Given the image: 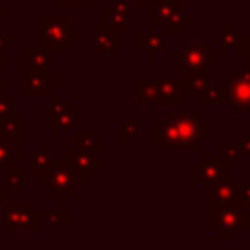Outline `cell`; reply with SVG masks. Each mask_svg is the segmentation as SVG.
<instances>
[{
  "label": "cell",
  "mask_w": 250,
  "mask_h": 250,
  "mask_svg": "<svg viewBox=\"0 0 250 250\" xmlns=\"http://www.w3.org/2000/svg\"><path fill=\"white\" fill-rule=\"evenodd\" d=\"M39 184L47 188L51 195H57L59 203H66L68 195H72L78 186H84L86 180L74 172L64 156H53L47 170L39 176Z\"/></svg>",
  "instance_id": "obj_1"
},
{
  "label": "cell",
  "mask_w": 250,
  "mask_h": 250,
  "mask_svg": "<svg viewBox=\"0 0 250 250\" xmlns=\"http://www.w3.org/2000/svg\"><path fill=\"white\" fill-rule=\"evenodd\" d=\"M76 41V25L64 14L39 16V49L49 53H64Z\"/></svg>",
  "instance_id": "obj_2"
},
{
  "label": "cell",
  "mask_w": 250,
  "mask_h": 250,
  "mask_svg": "<svg viewBox=\"0 0 250 250\" xmlns=\"http://www.w3.org/2000/svg\"><path fill=\"white\" fill-rule=\"evenodd\" d=\"M172 66L176 70H213L219 66V53L211 51L205 41H184L172 55Z\"/></svg>",
  "instance_id": "obj_3"
},
{
  "label": "cell",
  "mask_w": 250,
  "mask_h": 250,
  "mask_svg": "<svg viewBox=\"0 0 250 250\" xmlns=\"http://www.w3.org/2000/svg\"><path fill=\"white\" fill-rule=\"evenodd\" d=\"M207 223L209 229H213L219 238H234L236 232L242 229V209L238 203L209 205Z\"/></svg>",
  "instance_id": "obj_4"
},
{
  "label": "cell",
  "mask_w": 250,
  "mask_h": 250,
  "mask_svg": "<svg viewBox=\"0 0 250 250\" xmlns=\"http://www.w3.org/2000/svg\"><path fill=\"white\" fill-rule=\"evenodd\" d=\"M174 123L182 139V150H195L201 146L203 141L209 139V123L199 119L191 111L174 113Z\"/></svg>",
  "instance_id": "obj_5"
},
{
  "label": "cell",
  "mask_w": 250,
  "mask_h": 250,
  "mask_svg": "<svg viewBox=\"0 0 250 250\" xmlns=\"http://www.w3.org/2000/svg\"><path fill=\"white\" fill-rule=\"evenodd\" d=\"M4 225L16 230H39V211H33L29 201H6L4 203Z\"/></svg>",
  "instance_id": "obj_6"
},
{
  "label": "cell",
  "mask_w": 250,
  "mask_h": 250,
  "mask_svg": "<svg viewBox=\"0 0 250 250\" xmlns=\"http://www.w3.org/2000/svg\"><path fill=\"white\" fill-rule=\"evenodd\" d=\"M227 102L236 111H250V72L238 70L227 78Z\"/></svg>",
  "instance_id": "obj_7"
},
{
  "label": "cell",
  "mask_w": 250,
  "mask_h": 250,
  "mask_svg": "<svg viewBox=\"0 0 250 250\" xmlns=\"http://www.w3.org/2000/svg\"><path fill=\"white\" fill-rule=\"evenodd\" d=\"M129 18H131L129 0H113L111 4L102 8V21L100 23L121 37V35H127L131 29Z\"/></svg>",
  "instance_id": "obj_8"
},
{
  "label": "cell",
  "mask_w": 250,
  "mask_h": 250,
  "mask_svg": "<svg viewBox=\"0 0 250 250\" xmlns=\"http://www.w3.org/2000/svg\"><path fill=\"white\" fill-rule=\"evenodd\" d=\"M227 174V166L217 158V156H203L199 158V162L195 166L189 168V182L193 186L199 184H213L217 180H221Z\"/></svg>",
  "instance_id": "obj_9"
},
{
  "label": "cell",
  "mask_w": 250,
  "mask_h": 250,
  "mask_svg": "<svg viewBox=\"0 0 250 250\" xmlns=\"http://www.w3.org/2000/svg\"><path fill=\"white\" fill-rule=\"evenodd\" d=\"M238 182L232 174H225L221 180L209 184V189H207V199H209V205H232L238 201Z\"/></svg>",
  "instance_id": "obj_10"
},
{
  "label": "cell",
  "mask_w": 250,
  "mask_h": 250,
  "mask_svg": "<svg viewBox=\"0 0 250 250\" xmlns=\"http://www.w3.org/2000/svg\"><path fill=\"white\" fill-rule=\"evenodd\" d=\"M156 92L160 105H180L184 100V84L180 76H162L156 78Z\"/></svg>",
  "instance_id": "obj_11"
},
{
  "label": "cell",
  "mask_w": 250,
  "mask_h": 250,
  "mask_svg": "<svg viewBox=\"0 0 250 250\" xmlns=\"http://www.w3.org/2000/svg\"><path fill=\"white\" fill-rule=\"evenodd\" d=\"M64 158L74 168V172L78 176H82L84 180H88L94 174L96 168L104 166V158L102 156H96V154H90V152H82V150H76V148H68Z\"/></svg>",
  "instance_id": "obj_12"
},
{
  "label": "cell",
  "mask_w": 250,
  "mask_h": 250,
  "mask_svg": "<svg viewBox=\"0 0 250 250\" xmlns=\"http://www.w3.org/2000/svg\"><path fill=\"white\" fill-rule=\"evenodd\" d=\"M49 70H21V96H49Z\"/></svg>",
  "instance_id": "obj_13"
},
{
  "label": "cell",
  "mask_w": 250,
  "mask_h": 250,
  "mask_svg": "<svg viewBox=\"0 0 250 250\" xmlns=\"http://www.w3.org/2000/svg\"><path fill=\"white\" fill-rule=\"evenodd\" d=\"M92 51L94 53H119L121 37L104 27L102 23L92 25Z\"/></svg>",
  "instance_id": "obj_14"
},
{
  "label": "cell",
  "mask_w": 250,
  "mask_h": 250,
  "mask_svg": "<svg viewBox=\"0 0 250 250\" xmlns=\"http://www.w3.org/2000/svg\"><path fill=\"white\" fill-rule=\"evenodd\" d=\"M244 45V33H238L232 23H219L217 25V53L221 51H240Z\"/></svg>",
  "instance_id": "obj_15"
},
{
  "label": "cell",
  "mask_w": 250,
  "mask_h": 250,
  "mask_svg": "<svg viewBox=\"0 0 250 250\" xmlns=\"http://www.w3.org/2000/svg\"><path fill=\"white\" fill-rule=\"evenodd\" d=\"M23 115L20 111H10L6 115H0V137L8 141H21L23 131H21Z\"/></svg>",
  "instance_id": "obj_16"
},
{
  "label": "cell",
  "mask_w": 250,
  "mask_h": 250,
  "mask_svg": "<svg viewBox=\"0 0 250 250\" xmlns=\"http://www.w3.org/2000/svg\"><path fill=\"white\" fill-rule=\"evenodd\" d=\"M74 125H76V105L72 102L66 105L64 111L47 119V129L51 133H66V131H72Z\"/></svg>",
  "instance_id": "obj_17"
},
{
  "label": "cell",
  "mask_w": 250,
  "mask_h": 250,
  "mask_svg": "<svg viewBox=\"0 0 250 250\" xmlns=\"http://www.w3.org/2000/svg\"><path fill=\"white\" fill-rule=\"evenodd\" d=\"M23 191V166L12 162L4 166V193L20 195Z\"/></svg>",
  "instance_id": "obj_18"
},
{
  "label": "cell",
  "mask_w": 250,
  "mask_h": 250,
  "mask_svg": "<svg viewBox=\"0 0 250 250\" xmlns=\"http://www.w3.org/2000/svg\"><path fill=\"white\" fill-rule=\"evenodd\" d=\"M180 78H182L184 88H188L189 92H193V94H197V96H199L205 88L211 86V74H209L207 68H203V70H184Z\"/></svg>",
  "instance_id": "obj_19"
},
{
  "label": "cell",
  "mask_w": 250,
  "mask_h": 250,
  "mask_svg": "<svg viewBox=\"0 0 250 250\" xmlns=\"http://www.w3.org/2000/svg\"><path fill=\"white\" fill-rule=\"evenodd\" d=\"M51 53L43 49L23 51L21 53V70H49Z\"/></svg>",
  "instance_id": "obj_20"
},
{
  "label": "cell",
  "mask_w": 250,
  "mask_h": 250,
  "mask_svg": "<svg viewBox=\"0 0 250 250\" xmlns=\"http://www.w3.org/2000/svg\"><path fill=\"white\" fill-rule=\"evenodd\" d=\"M182 4L184 0H160L158 4L146 8V14L154 18V25H164L176 10H182Z\"/></svg>",
  "instance_id": "obj_21"
},
{
  "label": "cell",
  "mask_w": 250,
  "mask_h": 250,
  "mask_svg": "<svg viewBox=\"0 0 250 250\" xmlns=\"http://www.w3.org/2000/svg\"><path fill=\"white\" fill-rule=\"evenodd\" d=\"M156 27H158V25L148 23L146 29H145V33H146V49H145L146 61H154L156 55H158V53L164 49V45H166V35H164L162 31H158Z\"/></svg>",
  "instance_id": "obj_22"
},
{
  "label": "cell",
  "mask_w": 250,
  "mask_h": 250,
  "mask_svg": "<svg viewBox=\"0 0 250 250\" xmlns=\"http://www.w3.org/2000/svg\"><path fill=\"white\" fill-rule=\"evenodd\" d=\"M137 104L139 105L158 104V92H156V82L154 80H150L146 76L137 78Z\"/></svg>",
  "instance_id": "obj_23"
},
{
  "label": "cell",
  "mask_w": 250,
  "mask_h": 250,
  "mask_svg": "<svg viewBox=\"0 0 250 250\" xmlns=\"http://www.w3.org/2000/svg\"><path fill=\"white\" fill-rule=\"evenodd\" d=\"M74 145H76V150H82V152H98L104 148V141L94 137L92 131H76L74 133Z\"/></svg>",
  "instance_id": "obj_24"
},
{
  "label": "cell",
  "mask_w": 250,
  "mask_h": 250,
  "mask_svg": "<svg viewBox=\"0 0 250 250\" xmlns=\"http://www.w3.org/2000/svg\"><path fill=\"white\" fill-rule=\"evenodd\" d=\"M242 156H244V154H242L240 139H229V141L225 143V146H223V148H219V152H217V158H219L227 168L234 166V164H236V160H238V158H242Z\"/></svg>",
  "instance_id": "obj_25"
},
{
  "label": "cell",
  "mask_w": 250,
  "mask_h": 250,
  "mask_svg": "<svg viewBox=\"0 0 250 250\" xmlns=\"http://www.w3.org/2000/svg\"><path fill=\"white\" fill-rule=\"evenodd\" d=\"M51 158H53V154L49 152V148H37V150H33L31 156H29V174L35 176V178H39L47 170Z\"/></svg>",
  "instance_id": "obj_26"
},
{
  "label": "cell",
  "mask_w": 250,
  "mask_h": 250,
  "mask_svg": "<svg viewBox=\"0 0 250 250\" xmlns=\"http://www.w3.org/2000/svg\"><path fill=\"white\" fill-rule=\"evenodd\" d=\"M189 23H191V16L186 14L184 10H176L170 16V20L162 25L164 27V35H180L184 31V27L189 25Z\"/></svg>",
  "instance_id": "obj_27"
},
{
  "label": "cell",
  "mask_w": 250,
  "mask_h": 250,
  "mask_svg": "<svg viewBox=\"0 0 250 250\" xmlns=\"http://www.w3.org/2000/svg\"><path fill=\"white\" fill-rule=\"evenodd\" d=\"M199 104L201 105H223L227 102V90L225 86H209L199 94Z\"/></svg>",
  "instance_id": "obj_28"
},
{
  "label": "cell",
  "mask_w": 250,
  "mask_h": 250,
  "mask_svg": "<svg viewBox=\"0 0 250 250\" xmlns=\"http://www.w3.org/2000/svg\"><path fill=\"white\" fill-rule=\"evenodd\" d=\"M23 156V150L21 148H16V143L14 141H8V139H2L0 137V166H8L16 160H20Z\"/></svg>",
  "instance_id": "obj_29"
},
{
  "label": "cell",
  "mask_w": 250,
  "mask_h": 250,
  "mask_svg": "<svg viewBox=\"0 0 250 250\" xmlns=\"http://www.w3.org/2000/svg\"><path fill=\"white\" fill-rule=\"evenodd\" d=\"M41 223H47L49 227H55L59 230L68 229V213L66 211H39Z\"/></svg>",
  "instance_id": "obj_30"
},
{
  "label": "cell",
  "mask_w": 250,
  "mask_h": 250,
  "mask_svg": "<svg viewBox=\"0 0 250 250\" xmlns=\"http://www.w3.org/2000/svg\"><path fill=\"white\" fill-rule=\"evenodd\" d=\"M68 104H70L68 96H64V94H49L47 96V117L59 115L61 111L66 109Z\"/></svg>",
  "instance_id": "obj_31"
},
{
  "label": "cell",
  "mask_w": 250,
  "mask_h": 250,
  "mask_svg": "<svg viewBox=\"0 0 250 250\" xmlns=\"http://www.w3.org/2000/svg\"><path fill=\"white\" fill-rule=\"evenodd\" d=\"M139 133H141V129H139V125L135 123V121H123L121 123V129H119V141H133V139H137L139 137Z\"/></svg>",
  "instance_id": "obj_32"
},
{
  "label": "cell",
  "mask_w": 250,
  "mask_h": 250,
  "mask_svg": "<svg viewBox=\"0 0 250 250\" xmlns=\"http://www.w3.org/2000/svg\"><path fill=\"white\" fill-rule=\"evenodd\" d=\"M14 51V33L10 31H0V53H12Z\"/></svg>",
  "instance_id": "obj_33"
},
{
  "label": "cell",
  "mask_w": 250,
  "mask_h": 250,
  "mask_svg": "<svg viewBox=\"0 0 250 250\" xmlns=\"http://www.w3.org/2000/svg\"><path fill=\"white\" fill-rule=\"evenodd\" d=\"M10 111H14V96L4 94V96H0V115H6Z\"/></svg>",
  "instance_id": "obj_34"
},
{
  "label": "cell",
  "mask_w": 250,
  "mask_h": 250,
  "mask_svg": "<svg viewBox=\"0 0 250 250\" xmlns=\"http://www.w3.org/2000/svg\"><path fill=\"white\" fill-rule=\"evenodd\" d=\"M59 8H84L86 0H57Z\"/></svg>",
  "instance_id": "obj_35"
},
{
  "label": "cell",
  "mask_w": 250,
  "mask_h": 250,
  "mask_svg": "<svg viewBox=\"0 0 250 250\" xmlns=\"http://www.w3.org/2000/svg\"><path fill=\"white\" fill-rule=\"evenodd\" d=\"M4 66H6V55L0 53V96L6 94V80H4Z\"/></svg>",
  "instance_id": "obj_36"
},
{
  "label": "cell",
  "mask_w": 250,
  "mask_h": 250,
  "mask_svg": "<svg viewBox=\"0 0 250 250\" xmlns=\"http://www.w3.org/2000/svg\"><path fill=\"white\" fill-rule=\"evenodd\" d=\"M240 146H242V154L250 156V131H246L244 137L240 139Z\"/></svg>",
  "instance_id": "obj_37"
},
{
  "label": "cell",
  "mask_w": 250,
  "mask_h": 250,
  "mask_svg": "<svg viewBox=\"0 0 250 250\" xmlns=\"http://www.w3.org/2000/svg\"><path fill=\"white\" fill-rule=\"evenodd\" d=\"M145 49H146V33H139L137 35V51L145 53Z\"/></svg>",
  "instance_id": "obj_38"
},
{
  "label": "cell",
  "mask_w": 250,
  "mask_h": 250,
  "mask_svg": "<svg viewBox=\"0 0 250 250\" xmlns=\"http://www.w3.org/2000/svg\"><path fill=\"white\" fill-rule=\"evenodd\" d=\"M160 0H135V4L139 6V8H150V6H154V4H158Z\"/></svg>",
  "instance_id": "obj_39"
},
{
  "label": "cell",
  "mask_w": 250,
  "mask_h": 250,
  "mask_svg": "<svg viewBox=\"0 0 250 250\" xmlns=\"http://www.w3.org/2000/svg\"><path fill=\"white\" fill-rule=\"evenodd\" d=\"M244 57H250V33H244V45H242Z\"/></svg>",
  "instance_id": "obj_40"
},
{
  "label": "cell",
  "mask_w": 250,
  "mask_h": 250,
  "mask_svg": "<svg viewBox=\"0 0 250 250\" xmlns=\"http://www.w3.org/2000/svg\"><path fill=\"white\" fill-rule=\"evenodd\" d=\"M242 229H250V211H242Z\"/></svg>",
  "instance_id": "obj_41"
},
{
  "label": "cell",
  "mask_w": 250,
  "mask_h": 250,
  "mask_svg": "<svg viewBox=\"0 0 250 250\" xmlns=\"http://www.w3.org/2000/svg\"><path fill=\"white\" fill-rule=\"evenodd\" d=\"M244 70L250 72V57H244Z\"/></svg>",
  "instance_id": "obj_42"
},
{
  "label": "cell",
  "mask_w": 250,
  "mask_h": 250,
  "mask_svg": "<svg viewBox=\"0 0 250 250\" xmlns=\"http://www.w3.org/2000/svg\"><path fill=\"white\" fill-rule=\"evenodd\" d=\"M6 14V6H4V0H0V16Z\"/></svg>",
  "instance_id": "obj_43"
}]
</instances>
